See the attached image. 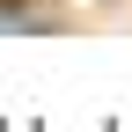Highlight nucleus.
<instances>
[{"instance_id": "1", "label": "nucleus", "mask_w": 132, "mask_h": 132, "mask_svg": "<svg viewBox=\"0 0 132 132\" xmlns=\"http://www.w3.org/2000/svg\"><path fill=\"white\" fill-rule=\"evenodd\" d=\"M0 7H29V0H0Z\"/></svg>"}]
</instances>
